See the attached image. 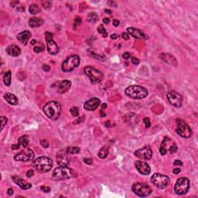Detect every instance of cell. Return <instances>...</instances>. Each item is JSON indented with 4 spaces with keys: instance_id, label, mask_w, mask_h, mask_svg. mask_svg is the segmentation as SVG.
Listing matches in <instances>:
<instances>
[{
    "instance_id": "6da1fadb",
    "label": "cell",
    "mask_w": 198,
    "mask_h": 198,
    "mask_svg": "<svg viewBox=\"0 0 198 198\" xmlns=\"http://www.w3.org/2000/svg\"><path fill=\"white\" fill-rule=\"evenodd\" d=\"M43 112L45 115L52 120H57L60 115L61 112V106L59 102L52 101L46 103L43 106Z\"/></svg>"
},
{
    "instance_id": "7a4b0ae2",
    "label": "cell",
    "mask_w": 198,
    "mask_h": 198,
    "mask_svg": "<svg viewBox=\"0 0 198 198\" xmlns=\"http://www.w3.org/2000/svg\"><path fill=\"white\" fill-rule=\"evenodd\" d=\"M125 94L132 99H142L148 95V91L139 85H132L125 89Z\"/></svg>"
},
{
    "instance_id": "3957f363",
    "label": "cell",
    "mask_w": 198,
    "mask_h": 198,
    "mask_svg": "<svg viewBox=\"0 0 198 198\" xmlns=\"http://www.w3.org/2000/svg\"><path fill=\"white\" fill-rule=\"evenodd\" d=\"M74 176V170L68 166H60L56 168L52 174V177L55 180H65Z\"/></svg>"
},
{
    "instance_id": "277c9868",
    "label": "cell",
    "mask_w": 198,
    "mask_h": 198,
    "mask_svg": "<svg viewBox=\"0 0 198 198\" xmlns=\"http://www.w3.org/2000/svg\"><path fill=\"white\" fill-rule=\"evenodd\" d=\"M34 168L40 173L49 172L53 167V161L46 156H40L33 162Z\"/></svg>"
},
{
    "instance_id": "5b68a950",
    "label": "cell",
    "mask_w": 198,
    "mask_h": 198,
    "mask_svg": "<svg viewBox=\"0 0 198 198\" xmlns=\"http://www.w3.org/2000/svg\"><path fill=\"white\" fill-rule=\"evenodd\" d=\"M80 64V57L78 55H71L68 57L62 64L61 68L64 72H71L74 68L78 67Z\"/></svg>"
},
{
    "instance_id": "8992f818",
    "label": "cell",
    "mask_w": 198,
    "mask_h": 198,
    "mask_svg": "<svg viewBox=\"0 0 198 198\" xmlns=\"http://www.w3.org/2000/svg\"><path fill=\"white\" fill-rule=\"evenodd\" d=\"M190 189V180L187 177H180L174 186V191L178 195L186 194Z\"/></svg>"
},
{
    "instance_id": "52a82bcc",
    "label": "cell",
    "mask_w": 198,
    "mask_h": 198,
    "mask_svg": "<svg viewBox=\"0 0 198 198\" xmlns=\"http://www.w3.org/2000/svg\"><path fill=\"white\" fill-rule=\"evenodd\" d=\"M132 190L135 194H136L137 196H139L140 197H147L152 192V189L150 188V187L144 183H134L132 187Z\"/></svg>"
},
{
    "instance_id": "ba28073f",
    "label": "cell",
    "mask_w": 198,
    "mask_h": 198,
    "mask_svg": "<svg viewBox=\"0 0 198 198\" xmlns=\"http://www.w3.org/2000/svg\"><path fill=\"white\" fill-rule=\"evenodd\" d=\"M84 74L89 78L91 82L94 84L100 83L104 78L103 74L100 71L94 68L93 67H85L84 68Z\"/></svg>"
},
{
    "instance_id": "9c48e42d",
    "label": "cell",
    "mask_w": 198,
    "mask_h": 198,
    "mask_svg": "<svg viewBox=\"0 0 198 198\" xmlns=\"http://www.w3.org/2000/svg\"><path fill=\"white\" fill-rule=\"evenodd\" d=\"M151 182L159 189L166 188L169 183V178L161 173H155L151 177Z\"/></svg>"
},
{
    "instance_id": "30bf717a",
    "label": "cell",
    "mask_w": 198,
    "mask_h": 198,
    "mask_svg": "<svg viewBox=\"0 0 198 198\" xmlns=\"http://www.w3.org/2000/svg\"><path fill=\"white\" fill-rule=\"evenodd\" d=\"M176 132L183 138H190L192 135V130L190 126L183 120H176Z\"/></svg>"
},
{
    "instance_id": "8fae6325",
    "label": "cell",
    "mask_w": 198,
    "mask_h": 198,
    "mask_svg": "<svg viewBox=\"0 0 198 198\" xmlns=\"http://www.w3.org/2000/svg\"><path fill=\"white\" fill-rule=\"evenodd\" d=\"M33 159H34L33 151L28 148H25L23 151L19 152L14 156V159L16 161L20 162H29L32 161Z\"/></svg>"
},
{
    "instance_id": "7c38bea8",
    "label": "cell",
    "mask_w": 198,
    "mask_h": 198,
    "mask_svg": "<svg viewBox=\"0 0 198 198\" xmlns=\"http://www.w3.org/2000/svg\"><path fill=\"white\" fill-rule=\"evenodd\" d=\"M166 97H167V100L173 106L176 108H180L182 106L183 97L181 96V94H180L176 91H171L168 92Z\"/></svg>"
},
{
    "instance_id": "4fadbf2b",
    "label": "cell",
    "mask_w": 198,
    "mask_h": 198,
    "mask_svg": "<svg viewBox=\"0 0 198 198\" xmlns=\"http://www.w3.org/2000/svg\"><path fill=\"white\" fill-rule=\"evenodd\" d=\"M45 36H46V47H47V50L49 53L52 55L57 54L59 51V48L53 39V34L50 32H46L45 33Z\"/></svg>"
},
{
    "instance_id": "5bb4252c",
    "label": "cell",
    "mask_w": 198,
    "mask_h": 198,
    "mask_svg": "<svg viewBox=\"0 0 198 198\" xmlns=\"http://www.w3.org/2000/svg\"><path fill=\"white\" fill-rule=\"evenodd\" d=\"M135 156L141 159L149 160L152 158L153 152L149 147H143L135 152Z\"/></svg>"
},
{
    "instance_id": "9a60e30c",
    "label": "cell",
    "mask_w": 198,
    "mask_h": 198,
    "mask_svg": "<svg viewBox=\"0 0 198 198\" xmlns=\"http://www.w3.org/2000/svg\"><path fill=\"white\" fill-rule=\"evenodd\" d=\"M135 168L142 175H149L151 172L150 166L148 163L143 161H136L135 162Z\"/></svg>"
},
{
    "instance_id": "2e32d148",
    "label": "cell",
    "mask_w": 198,
    "mask_h": 198,
    "mask_svg": "<svg viewBox=\"0 0 198 198\" xmlns=\"http://www.w3.org/2000/svg\"><path fill=\"white\" fill-rule=\"evenodd\" d=\"M100 104H101V101L98 98H93L84 103V108L87 111H94L99 107Z\"/></svg>"
},
{
    "instance_id": "e0dca14e",
    "label": "cell",
    "mask_w": 198,
    "mask_h": 198,
    "mask_svg": "<svg viewBox=\"0 0 198 198\" xmlns=\"http://www.w3.org/2000/svg\"><path fill=\"white\" fill-rule=\"evenodd\" d=\"M71 82L68 80H64L58 83L57 84V92L60 94H64L71 88Z\"/></svg>"
},
{
    "instance_id": "ac0fdd59",
    "label": "cell",
    "mask_w": 198,
    "mask_h": 198,
    "mask_svg": "<svg viewBox=\"0 0 198 198\" xmlns=\"http://www.w3.org/2000/svg\"><path fill=\"white\" fill-rule=\"evenodd\" d=\"M174 142L172 141V139L169 137H165L162 144H161V146H160V149H159V153L162 156H164L166 155V153H167V149H169V146L173 144Z\"/></svg>"
},
{
    "instance_id": "d6986e66",
    "label": "cell",
    "mask_w": 198,
    "mask_h": 198,
    "mask_svg": "<svg viewBox=\"0 0 198 198\" xmlns=\"http://www.w3.org/2000/svg\"><path fill=\"white\" fill-rule=\"evenodd\" d=\"M57 162L60 166H68L69 165V159L64 151H60L58 153L57 156Z\"/></svg>"
},
{
    "instance_id": "ffe728a7",
    "label": "cell",
    "mask_w": 198,
    "mask_h": 198,
    "mask_svg": "<svg viewBox=\"0 0 198 198\" xmlns=\"http://www.w3.org/2000/svg\"><path fill=\"white\" fill-rule=\"evenodd\" d=\"M12 180L18 185L19 186V187L23 190H29L32 187V184L25 181L24 180H23L22 178L16 176H13L12 177Z\"/></svg>"
},
{
    "instance_id": "44dd1931",
    "label": "cell",
    "mask_w": 198,
    "mask_h": 198,
    "mask_svg": "<svg viewBox=\"0 0 198 198\" xmlns=\"http://www.w3.org/2000/svg\"><path fill=\"white\" fill-rule=\"evenodd\" d=\"M160 59L171 66L176 67L177 65V61H176V58L169 53H161Z\"/></svg>"
},
{
    "instance_id": "7402d4cb",
    "label": "cell",
    "mask_w": 198,
    "mask_h": 198,
    "mask_svg": "<svg viewBox=\"0 0 198 198\" xmlns=\"http://www.w3.org/2000/svg\"><path fill=\"white\" fill-rule=\"evenodd\" d=\"M127 32L132 37L136 38V39H144V38H146L145 33L142 30H140L139 29H136V28H133V27L128 28L127 29Z\"/></svg>"
},
{
    "instance_id": "603a6c76",
    "label": "cell",
    "mask_w": 198,
    "mask_h": 198,
    "mask_svg": "<svg viewBox=\"0 0 198 198\" xmlns=\"http://www.w3.org/2000/svg\"><path fill=\"white\" fill-rule=\"evenodd\" d=\"M6 53L12 57H18L21 53L20 48L16 45H9L6 48Z\"/></svg>"
},
{
    "instance_id": "cb8c5ba5",
    "label": "cell",
    "mask_w": 198,
    "mask_h": 198,
    "mask_svg": "<svg viewBox=\"0 0 198 198\" xmlns=\"http://www.w3.org/2000/svg\"><path fill=\"white\" fill-rule=\"evenodd\" d=\"M30 37H31V33L28 30L23 31L22 33L17 35V39L24 45H26L28 40L30 39Z\"/></svg>"
},
{
    "instance_id": "d4e9b609",
    "label": "cell",
    "mask_w": 198,
    "mask_h": 198,
    "mask_svg": "<svg viewBox=\"0 0 198 198\" xmlns=\"http://www.w3.org/2000/svg\"><path fill=\"white\" fill-rule=\"evenodd\" d=\"M4 98H5V100L9 104H10V105H17L18 103H19V101H18L17 98H16L14 94H11V93H6V94H4Z\"/></svg>"
},
{
    "instance_id": "484cf974",
    "label": "cell",
    "mask_w": 198,
    "mask_h": 198,
    "mask_svg": "<svg viewBox=\"0 0 198 198\" xmlns=\"http://www.w3.org/2000/svg\"><path fill=\"white\" fill-rule=\"evenodd\" d=\"M43 23V20L41 19L40 18L33 17V18H30L29 20V25L30 27H33V28L39 27Z\"/></svg>"
},
{
    "instance_id": "4316f807",
    "label": "cell",
    "mask_w": 198,
    "mask_h": 198,
    "mask_svg": "<svg viewBox=\"0 0 198 198\" xmlns=\"http://www.w3.org/2000/svg\"><path fill=\"white\" fill-rule=\"evenodd\" d=\"M98 15L94 12H89L87 16V20L90 23H94L98 21Z\"/></svg>"
},
{
    "instance_id": "83f0119b",
    "label": "cell",
    "mask_w": 198,
    "mask_h": 198,
    "mask_svg": "<svg viewBox=\"0 0 198 198\" xmlns=\"http://www.w3.org/2000/svg\"><path fill=\"white\" fill-rule=\"evenodd\" d=\"M108 153H109V149H108V148L107 146H104V147H102V148L99 150V152H98V156H99L100 158L105 159L108 156Z\"/></svg>"
},
{
    "instance_id": "f1b7e54d",
    "label": "cell",
    "mask_w": 198,
    "mask_h": 198,
    "mask_svg": "<svg viewBox=\"0 0 198 198\" xmlns=\"http://www.w3.org/2000/svg\"><path fill=\"white\" fill-rule=\"evenodd\" d=\"M19 143L21 146H23L24 148H26L28 144H29V137H28V135H25L21 136L19 139Z\"/></svg>"
},
{
    "instance_id": "f546056e",
    "label": "cell",
    "mask_w": 198,
    "mask_h": 198,
    "mask_svg": "<svg viewBox=\"0 0 198 198\" xmlns=\"http://www.w3.org/2000/svg\"><path fill=\"white\" fill-rule=\"evenodd\" d=\"M11 78H12V73L11 71H8L4 75V78H3V80H4V84L6 86H9L11 84Z\"/></svg>"
},
{
    "instance_id": "4dcf8cb0",
    "label": "cell",
    "mask_w": 198,
    "mask_h": 198,
    "mask_svg": "<svg viewBox=\"0 0 198 198\" xmlns=\"http://www.w3.org/2000/svg\"><path fill=\"white\" fill-rule=\"evenodd\" d=\"M67 153L68 154H78L80 152V149L78 147H74V146H71L67 148L66 150Z\"/></svg>"
},
{
    "instance_id": "1f68e13d",
    "label": "cell",
    "mask_w": 198,
    "mask_h": 198,
    "mask_svg": "<svg viewBox=\"0 0 198 198\" xmlns=\"http://www.w3.org/2000/svg\"><path fill=\"white\" fill-rule=\"evenodd\" d=\"M29 10H30V12L32 13V14H37V13L40 12V9L39 8V6L35 5V4H32L30 6Z\"/></svg>"
},
{
    "instance_id": "d6a6232c",
    "label": "cell",
    "mask_w": 198,
    "mask_h": 198,
    "mask_svg": "<svg viewBox=\"0 0 198 198\" xmlns=\"http://www.w3.org/2000/svg\"><path fill=\"white\" fill-rule=\"evenodd\" d=\"M98 32L99 33L102 34L103 37H108V33H107V32H106V30L105 29V27H104V26H103L102 24H101V25L98 26Z\"/></svg>"
},
{
    "instance_id": "836d02e7",
    "label": "cell",
    "mask_w": 198,
    "mask_h": 198,
    "mask_svg": "<svg viewBox=\"0 0 198 198\" xmlns=\"http://www.w3.org/2000/svg\"><path fill=\"white\" fill-rule=\"evenodd\" d=\"M70 112L72 115V116H74V117H78L79 115V110L77 107H72L70 109Z\"/></svg>"
},
{
    "instance_id": "e575fe53",
    "label": "cell",
    "mask_w": 198,
    "mask_h": 198,
    "mask_svg": "<svg viewBox=\"0 0 198 198\" xmlns=\"http://www.w3.org/2000/svg\"><path fill=\"white\" fill-rule=\"evenodd\" d=\"M91 55V57H94V58H96V59H98V60H105V59H106V57L104 56V55H102V56H101V55H98V54H95L94 52L93 53H90Z\"/></svg>"
},
{
    "instance_id": "d590c367",
    "label": "cell",
    "mask_w": 198,
    "mask_h": 198,
    "mask_svg": "<svg viewBox=\"0 0 198 198\" xmlns=\"http://www.w3.org/2000/svg\"><path fill=\"white\" fill-rule=\"evenodd\" d=\"M168 150L169 151V153H170L171 154L175 153L177 151V146H176V143L174 142L173 144H172V145L169 146V149H168Z\"/></svg>"
},
{
    "instance_id": "8d00e7d4",
    "label": "cell",
    "mask_w": 198,
    "mask_h": 198,
    "mask_svg": "<svg viewBox=\"0 0 198 198\" xmlns=\"http://www.w3.org/2000/svg\"><path fill=\"white\" fill-rule=\"evenodd\" d=\"M44 50V46L40 43V46H35L34 48H33V50H34V52L35 53H40V52H42L43 50Z\"/></svg>"
},
{
    "instance_id": "74e56055",
    "label": "cell",
    "mask_w": 198,
    "mask_h": 198,
    "mask_svg": "<svg viewBox=\"0 0 198 198\" xmlns=\"http://www.w3.org/2000/svg\"><path fill=\"white\" fill-rule=\"evenodd\" d=\"M7 119L5 118V117H4V116H2V117H1V123H2V125H1V131L3 129V128H4V126L6 125V123H7Z\"/></svg>"
},
{
    "instance_id": "f35d334b",
    "label": "cell",
    "mask_w": 198,
    "mask_h": 198,
    "mask_svg": "<svg viewBox=\"0 0 198 198\" xmlns=\"http://www.w3.org/2000/svg\"><path fill=\"white\" fill-rule=\"evenodd\" d=\"M51 4H52V2H50V1H45V2H42V5H43V8H45V9H49V8H50Z\"/></svg>"
},
{
    "instance_id": "ab89813d",
    "label": "cell",
    "mask_w": 198,
    "mask_h": 198,
    "mask_svg": "<svg viewBox=\"0 0 198 198\" xmlns=\"http://www.w3.org/2000/svg\"><path fill=\"white\" fill-rule=\"evenodd\" d=\"M143 121H144V123H145V125H146V128H149L150 126H151V122H150V120L149 118H147V117H146V118H144L143 119Z\"/></svg>"
},
{
    "instance_id": "60d3db41",
    "label": "cell",
    "mask_w": 198,
    "mask_h": 198,
    "mask_svg": "<svg viewBox=\"0 0 198 198\" xmlns=\"http://www.w3.org/2000/svg\"><path fill=\"white\" fill-rule=\"evenodd\" d=\"M80 23H81V18H80V17H78V16H77V17H76V19H74V28H76V26H78L80 25Z\"/></svg>"
},
{
    "instance_id": "b9f144b4",
    "label": "cell",
    "mask_w": 198,
    "mask_h": 198,
    "mask_svg": "<svg viewBox=\"0 0 198 198\" xmlns=\"http://www.w3.org/2000/svg\"><path fill=\"white\" fill-rule=\"evenodd\" d=\"M40 144H41V146H42L43 148H48V147H49V143H48V142H47L46 140H45V139H42V140L40 141Z\"/></svg>"
},
{
    "instance_id": "7bdbcfd3",
    "label": "cell",
    "mask_w": 198,
    "mask_h": 198,
    "mask_svg": "<svg viewBox=\"0 0 198 198\" xmlns=\"http://www.w3.org/2000/svg\"><path fill=\"white\" fill-rule=\"evenodd\" d=\"M40 190L42 191H43L44 193H49L50 191V188L49 187H46V186H42L40 187Z\"/></svg>"
},
{
    "instance_id": "ee69618b",
    "label": "cell",
    "mask_w": 198,
    "mask_h": 198,
    "mask_svg": "<svg viewBox=\"0 0 198 198\" xmlns=\"http://www.w3.org/2000/svg\"><path fill=\"white\" fill-rule=\"evenodd\" d=\"M121 37H122V39L125 40H129V35H128V33H122V34H121Z\"/></svg>"
},
{
    "instance_id": "f6af8a7d",
    "label": "cell",
    "mask_w": 198,
    "mask_h": 198,
    "mask_svg": "<svg viewBox=\"0 0 198 198\" xmlns=\"http://www.w3.org/2000/svg\"><path fill=\"white\" fill-rule=\"evenodd\" d=\"M33 173H34V172H33V169H29L28 171H27V173H26V176H27V177H31V176H33Z\"/></svg>"
},
{
    "instance_id": "bcb514c9",
    "label": "cell",
    "mask_w": 198,
    "mask_h": 198,
    "mask_svg": "<svg viewBox=\"0 0 198 198\" xmlns=\"http://www.w3.org/2000/svg\"><path fill=\"white\" fill-rule=\"evenodd\" d=\"M130 57H131V54H130L129 53H128V52L124 53L122 54V57H123L124 59H125V60H127V59L130 58Z\"/></svg>"
},
{
    "instance_id": "7dc6e473",
    "label": "cell",
    "mask_w": 198,
    "mask_h": 198,
    "mask_svg": "<svg viewBox=\"0 0 198 198\" xmlns=\"http://www.w3.org/2000/svg\"><path fill=\"white\" fill-rule=\"evenodd\" d=\"M132 63L133 64H139V60L136 57H132Z\"/></svg>"
},
{
    "instance_id": "c3c4849f",
    "label": "cell",
    "mask_w": 198,
    "mask_h": 198,
    "mask_svg": "<svg viewBox=\"0 0 198 198\" xmlns=\"http://www.w3.org/2000/svg\"><path fill=\"white\" fill-rule=\"evenodd\" d=\"M84 115H83V116H82V117H80V118H78V119L75 121V123L80 124V123L83 122V121H84Z\"/></svg>"
},
{
    "instance_id": "681fc988",
    "label": "cell",
    "mask_w": 198,
    "mask_h": 198,
    "mask_svg": "<svg viewBox=\"0 0 198 198\" xmlns=\"http://www.w3.org/2000/svg\"><path fill=\"white\" fill-rule=\"evenodd\" d=\"M173 165H174V166H181V165H183V162H182V161L177 159V160H175V161H174Z\"/></svg>"
},
{
    "instance_id": "f907efd6",
    "label": "cell",
    "mask_w": 198,
    "mask_h": 198,
    "mask_svg": "<svg viewBox=\"0 0 198 198\" xmlns=\"http://www.w3.org/2000/svg\"><path fill=\"white\" fill-rule=\"evenodd\" d=\"M43 70L45 71H49L50 70V66H48L46 64H43Z\"/></svg>"
},
{
    "instance_id": "816d5d0a",
    "label": "cell",
    "mask_w": 198,
    "mask_h": 198,
    "mask_svg": "<svg viewBox=\"0 0 198 198\" xmlns=\"http://www.w3.org/2000/svg\"><path fill=\"white\" fill-rule=\"evenodd\" d=\"M84 162L85 163H87V164H92V162H93V160L91 159H84Z\"/></svg>"
},
{
    "instance_id": "f5cc1de1",
    "label": "cell",
    "mask_w": 198,
    "mask_h": 198,
    "mask_svg": "<svg viewBox=\"0 0 198 198\" xmlns=\"http://www.w3.org/2000/svg\"><path fill=\"white\" fill-rule=\"evenodd\" d=\"M173 173L174 174H178V173H180V168H175V169H173Z\"/></svg>"
},
{
    "instance_id": "db71d44e",
    "label": "cell",
    "mask_w": 198,
    "mask_h": 198,
    "mask_svg": "<svg viewBox=\"0 0 198 198\" xmlns=\"http://www.w3.org/2000/svg\"><path fill=\"white\" fill-rule=\"evenodd\" d=\"M19 3V2L18 1H12V2H11V6H12V7H15V6H16Z\"/></svg>"
},
{
    "instance_id": "11a10c76",
    "label": "cell",
    "mask_w": 198,
    "mask_h": 198,
    "mask_svg": "<svg viewBox=\"0 0 198 198\" xmlns=\"http://www.w3.org/2000/svg\"><path fill=\"white\" fill-rule=\"evenodd\" d=\"M19 146H20V144H19V143H18V144H16V145H12V149H19Z\"/></svg>"
},
{
    "instance_id": "9f6ffc18",
    "label": "cell",
    "mask_w": 198,
    "mask_h": 198,
    "mask_svg": "<svg viewBox=\"0 0 198 198\" xmlns=\"http://www.w3.org/2000/svg\"><path fill=\"white\" fill-rule=\"evenodd\" d=\"M103 23H104L105 25L108 24V23H110V19H109V18H105V19H103Z\"/></svg>"
},
{
    "instance_id": "6f0895ef",
    "label": "cell",
    "mask_w": 198,
    "mask_h": 198,
    "mask_svg": "<svg viewBox=\"0 0 198 198\" xmlns=\"http://www.w3.org/2000/svg\"><path fill=\"white\" fill-rule=\"evenodd\" d=\"M119 23H120L119 20H117V19L113 20V25H114L115 26H118L119 25Z\"/></svg>"
},
{
    "instance_id": "680465c9",
    "label": "cell",
    "mask_w": 198,
    "mask_h": 198,
    "mask_svg": "<svg viewBox=\"0 0 198 198\" xmlns=\"http://www.w3.org/2000/svg\"><path fill=\"white\" fill-rule=\"evenodd\" d=\"M8 194L9 195H12V194H13V190L12 189V188H9V189H8Z\"/></svg>"
},
{
    "instance_id": "91938a15",
    "label": "cell",
    "mask_w": 198,
    "mask_h": 198,
    "mask_svg": "<svg viewBox=\"0 0 198 198\" xmlns=\"http://www.w3.org/2000/svg\"><path fill=\"white\" fill-rule=\"evenodd\" d=\"M118 37H119V36H118L117 34H115H115H112V35H111V38H112V39H113V40H115Z\"/></svg>"
},
{
    "instance_id": "94428289",
    "label": "cell",
    "mask_w": 198,
    "mask_h": 198,
    "mask_svg": "<svg viewBox=\"0 0 198 198\" xmlns=\"http://www.w3.org/2000/svg\"><path fill=\"white\" fill-rule=\"evenodd\" d=\"M100 115H101V117H105V116H106V114L104 112V111H103V110H101V111L100 112Z\"/></svg>"
},
{
    "instance_id": "6125c7cd",
    "label": "cell",
    "mask_w": 198,
    "mask_h": 198,
    "mask_svg": "<svg viewBox=\"0 0 198 198\" xmlns=\"http://www.w3.org/2000/svg\"><path fill=\"white\" fill-rule=\"evenodd\" d=\"M108 3V5H114V6H115V7H116V3H115V2H112V1L111 2V1H109Z\"/></svg>"
},
{
    "instance_id": "be15d7a7",
    "label": "cell",
    "mask_w": 198,
    "mask_h": 198,
    "mask_svg": "<svg viewBox=\"0 0 198 198\" xmlns=\"http://www.w3.org/2000/svg\"><path fill=\"white\" fill-rule=\"evenodd\" d=\"M105 12L107 14H108V15H112V11H111L110 9H105Z\"/></svg>"
},
{
    "instance_id": "e7e4bbea",
    "label": "cell",
    "mask_w": 198,
    "mask_h": 198,
    "mask_svg": "<svg viewBox=\"0 0 198 198\" xmlns=\"http://www.w3.org/2000/svg\"><path fill=\"white\" fill-rule=\"evenodd\" d=\"M105 126H106V127H111V126H112V125L110 124V121H108L105 122Z\"/></svg>"
},
{
    "instance_id": "03108f58",
    "label": "cell",
    "mask_w": 198,
    "mask_h": 198,
    "mask_svg": "<svg viewBox=\"0 0 198 198\" xmlns=\"http://www.w3.org/2000/svg\"><path fill=\"white\" fill-rule=\"evenodd\" d=\"M107 108V105L105 104V103H104L103 105H102V106H101V108L102 109H105V108Z\"/></svg>"
},
{
    "instance_id": "003e7915",
    "label": "cell",
    "mask_w": 198,
    "mask_h": 198,
    "mask_svg": "<svg viewBox=\"0 0 198 198\" xmlns=\"http://www.w3.org/2000/svg\"><path fill=\"white\" fill-rule=\"evenodd\" d=\"M36 43H37V42H36V40H33L32 41H31V44H32V45H35V44H36Z\"/></svg>"
}]
</instances>
